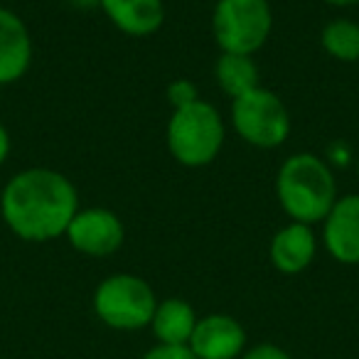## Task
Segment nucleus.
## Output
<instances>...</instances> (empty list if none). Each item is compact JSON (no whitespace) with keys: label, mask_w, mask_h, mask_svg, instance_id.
Segmentation results:
<instances>
[{"label":"nucleus","mask_w":359,"mask_h":359,"mask_svg":"<svg viewBox=\"0 0 359 359\" xmlns=\"http://www.w3.org/2000/svg\"><path fill=\"white\" fill-rule=\"evenodd\" d=\"M79 207L76 185L52 168L20 170L0 192V219L27 244L62 239Z\"/></svg>","instance_id":"nucleus-1"},{"label":"nucleus","mask_w":359,"mask_h":359,"mask_svg":"<svg viewBox=\"0 0 359 359\" xmlns=\"http://www.w3.org/2000/svg\"><path fill=\"white\" fill-rule=\"evenodd\" d=\"M337 175L325 158L315 153H295L280 163L276 172V200L288 222L320 224L337 202Z\"/></svg>","instance_id":"nucleus-2"},{"label":"nucleus","mask_w":359,"mask_h":359,"mask_svg":"<svg viewBox=\"0 0 359 359\" xmlns=\"http://www.w3.org/2000/svg\"><path fill=\"white\" fill-rule=\"evenodd\" d=\"M165 143L175 163L185 168H207L222 155L226 143V121L215 104L200 99L172 111L165 128Z\"/></svg>","instance_id":"nucleus-3"},{"label":"nucleus","mask_w":359,"mask_h":359,"mask_svg":"<svg viewBox=\"0 0 359 359\" xmlns=\"http://www.w3.org/2000/svg\"><path fill=\"white\" fill-rule=\"evenodd\" d=\"M96 318L111 330L135 332L150 327V320L158 308V295L153 285L135 273L106 276L91 298Z\"/></svg>","instance_id":"nucleus-4"},{"label":"nucleus","mask_w":359,"mask_h":359,"mask_svg":"<svg viewBox=\"0 0 359 359\" xmlns=\"http://www.w3.org/2000/svg\"><path fill=\"white\" fill-rule=\"evenodd\" d=\"M273 32L269 0H217L212 11V37L219 52L249 55L264 50Z\"/></svg>","instance_id":"nucleus-5"},{"label":"nucleus","mask_w":359,"mask_h":359,"mask_svg":"<svg viewBox=\"0 0 359 359\" xmlns=\"http://www.w3.org/2000/svg\"><path fill=\"white\" fill-rule=\"evenodd\" d=\"M229 123L244 143L259 150L280 148L293 128L285 101L266 86H256L249 94L231 99Z\"/></svg>","instance_id":"nucleus-6"},{"label":"nucleus","mask_w":359,"mask_h":359,"mask_svg":"<svg viewBox=\"0 0 359 359\" xmlns=\"http://www.w3.org/2000/svg\"><path fill=\"white\" fill-rule=\"evenodd\" d=\"M65 239L76 254L89 259H109L123 246L126 226L123 219L109 207H79L67 226Z\"/></svg>","instance_id":"nucleus-7"},{"label":"nucleus","mask_w":359,"mask_h":359,"mask_svg":"<svg viewBox=\"0 0 359 359\" xmlns=\"http://www.w3.org/2000/svg\"><path fill=\"white\" fill-rule=\"evenodd\" d=\"M320 244L332 261L342 266L359 264V195H339L332 210L320 222Z\"/></svg>","instance_id":"nucleus-8"},{"label":"nucleus","mask_w":359,"mask_h":359,"mask_svg":"<svg viewBox=\"0 0 359 359\" xmlns=\"http://www.w3.org/2000/svg\"><path fill=\"white\" fill-rule=\"evenodd\" d=\"M197 359H239L246 352V330L226 313H210L197 320L190 344Z\"/></svg>","instance_id":"nucleus-9"},{"label":"nucleus","mask_w":359,"mask_h":359,"mask_svg":"<svg viewBox=\"0 0 359 359\" xmlns=\"http://www.w3.org/2000/svg\"><path fill=\"white\" fill-rule=\"evenodd\" d=\"M32 35L27 22L0 6V86L18 84L32 67Z\"/></svg>","instance_id":"nucleus-10"},{"label":"nucleus","mask_w":359,"mask_h":359,"mask_svg":"<svg viewBox=\"0 0 359 359\" xmlns=\"http://www.w3.org/2000/svg\"><path fill=\"white\" fill-rule=\"evenodd\" d=\"M320 239L310 224L300 222H288L280 226L269 244V261L278 273L283 276H298L313 266L318 256Z\"/></svg>","instance_id":"nucleus-11"},{"label":"nucleus","mask_w":359,"mask_h":359,"mask_svg":"<svg viewBox=\"0 0 359 359\" xmlns=\"http://www.w3.org/2000/svg\"><path fill=\"white\" fill-rule=\"evenodd\" d=\"M99 8L111 25L128 37H150L165 22L163 0H101Z\"/></svg>","instance_id":"nucleus-12"},{"label":"nucleus","mask_w":359,"mask_h":359,"mask_svg":"<svg viewBox=\"0 0 359 359\" xmlns=\"http://www.w3.org/2000/svg\"><path fill=\"white\" fill-rule=\"evenodd\" d=\"M197 310L182 298L158 300V308L150 320V330L158 344H190V337L197 327Z\"/></svg>","instance_id":"nucleus-13"},{"label":"nucleus","mask_w":359,"mask_h":359,"mask_svg":"<svg viewBox=\"0 0 359 359\" xmlns=\"http://www.w3.org/2000/svg\"><path fill=\"white\" fill-rule=\"evenodd\" d=\"M215 81L229 99L249 94L251 89L261 86V69L254 57L249 55H229L222 52L215 62Z\"/></svg>","instance_id":"nucleus-14"},{"label":"nucleus","mask_w":359,"mask_h":359,"mask_svg":"<svg viewBox=\"0 0 359 359\" xmlns=\"http://www.w3.org/2000/svg\"><path fill=\"white\" fill-rule=\"evenodd\" d=\"M320 45L325 55L342 65L359 62V22L349 18H334L320 32Z\"/></svg>","instance_id":"nucleus-15"},{"label":"nucleus","mask_w":359,"mask_h":359,"mask_svg":"<svg viewBox=\"0 0 359 359\" xmlns=\"http://www.w3.org/2000/svg\"><path fill=\"white\" fill-rule=\"evenodd\" d=\"M165 96H168V104L175 109H185V106L195 104V101H200V86L195 84L192 79H185V76H177V79H172L168 84V91H165Z\"/></svg>","instance_id":"nucleus-16"},{"label":"nucleus","mask_w":359,"mask_h":359,"mask_svg":"<svg viewBox=\"0 0 359 359\" xmlns=\"http://www.w3.org/2000/svg\"><path fill=\"white\" fill-rule=\"evenodd\" d=\"M140 359H197L187 344H155Z\"/></svg>","instance_id":"nucleus-17"},{"label":"nucleus","mask_w":359,"mask_h":359,"mask_svg":"<svg viewBox=\"0 0 359 359\" xmlns=\"http://www.w3.org/2000/svg\"><path fill=\"white\" fill-rule=\"evenodd\" d=\"M239 359H293L283 347L278 344H271V342H261V344H254L249 347Z\"/></svg>","instance_id":"nucleus-18"},{"label":"nucleus","mask_w":359,"mask_h":359,"mask_svg":"<svg viewBox=\"0 0 359 359\" xmlns=\"http://www.w3.org/2000/svg\"><path fill=\"white\" fill-rule=\"evenodd\" d=\"M11 150H13L11 130L6 128V123H3V121H0V168L8 163V158H11Z\"/></svg>","instance_id":"nucleus-19"},{"label":"nucleus","mask_w":359,"mask_h":359,"mask_svg":"<svg viewBox=\"0 0 359 359\" xmlns=\"http://www.w3.org/2000/svg\"><path fill=\"white\" fill-rule=\"evenodd\" d=\"M67 3L76 11H94V8L101 6V0H67Z\"/></svg>","instance_id":"nucleus-20"},{"label":"nucleus","mask_w":359,"mask_h":359,"mask_svg":"<svg viewBox=\"0 0 359 359\" xmlns=\"http://www.w3.org/2000/svg\"><path fill=\"white\" fill-rule=\"evenodd\" d=\"M325 6H332V8H352L359 6V0H323Z\"/></svg>","instance_id":"nucleus-21"},{"label":"nucleus","mask_w":359,"mask_h":359,"mask_svg":"<svg viewBox=\"0 0 359 359\" xmlns=\"http://www.w3.org/2000/svg\"><path fill=\"white\" fill-rule=\"evenodd\" d=\"M354 168H357V177H359V155L354 158Z\"/></svg>","instance_id":"nucleus-22"}]
</instances>
